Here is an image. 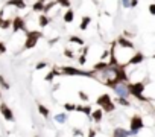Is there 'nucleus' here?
I'll list each match as a JSON object with an SVG mask.
<instances>
[{
  "label": "nucleus",
  "instance_id": "1",
  "mask_svg": "<svg viewBox=\"0 0 155 137\" xmlns=\"http://www.w3.org/2000/svg\"><path fill=\"white\" fill-rule=\"evenodd\" d=\"M144 82H128V90H129V95L134 96L135 99L141 100V102H148V98H144L143 91H144Z\"/></svg>",
  "mask_w": 155,
  "mask_h": 137
},
{
  "label": "nucleus",
  "instance_id": "2",
  "mask_svg": "<svg viewBox=\"0 0 155 137\" xmlns=\"http://www.w3.org/2000/svg\"><path fill=\"white\" fill-rule=\"evenodd\" d=\"M96 105H99L104 110V113H111L116 110V104L111 100V96L108 93H102L97 99H96Z\"/></svg>",
  "mask_w": 155,
  "mask_h": 137
},
{
  "label": "nucleus",
  "instance_id": "3",
  "mask_svg": "<svg viewBox=\"0 0 155 137\" xmlns=\"http://www.w3.org/2000/svg\"><path fill=\"white\" fill-rule=\"evenodd\" d=\"M61 73L62 75H70V76H87V78H96L93 72H87L82 69H76V67H70V66H64L61 67Z\"/></svg>",
  "mask_w": 155,
  "mask_h": 137
},
{
  "label": "nucleus",
  "instance_id": "4",
  "mask_svg": "<svg viewBox=\"0 0 155 137\" xmlns=\"http://www.w3.org/2000/svg\"><path fill=\"white\" fill-rule=\"evenodd\" d=\"M41 37H43V32H40V31H26L24 49H34Z\"/></svg>",
  "mask_w": 155,
  "mask_h": 137
},
{
  "label": "nucleus",
  "instance_id": "5",
  "mask_svg": "<svg viewBox=\"0 0 155 137\" xmlns=\"http://www.w3.org/2000/svg\"><path fill=\"white\" fill-rule=\"evenodd\" d=\"M143 128H144L143 117L139 116V114L132 116L131 121H129V134H131V136H137V134H139V131L143 130Z\"/></svg>",
  "mask_w": 155,
  "mask_h": 137
},
{
  "label": "nucleus",
  "instance_id": "6",
  "mask_svg": "<svg viewBox=\"0 0 155 137\" xmlns=\"http://www.w3.org/2000/svg\"><path fill=\"white\" fill-rule=\"evenodd\" d=\"M113 90L116 91L117 98H125V99H128V98L131 96V95H129V90H128V84H117V85L113 87Z\"/></svg>",
  "mask_w": 155,
  "mask_h": 137
},
{
  "label": "nucleus",
  "instance_id": "7",
  "mask_svg": "<svg viewBox=\"0 0 155 137\" xmlns=\"http://www.w3.org/2000/svg\"><path fill=\"white\" fill-rule=\"evenodd\" d=\"M0 113H2V116L5 117V121H9V122H14L15 121L12 110L9 108L6 104H0Z\"/></svg>",
  "mask_w": 155,
  "mask_h": 137
},
{
  "label": "nucleus",
  "instance_id": "8",
  "mask_svg": "<svg viewBox=\"0 0 155 137\" xmlns=\"http://www.w3.org/2000/svg\"><path fill=\"white\" fill-rule=\"evenodd\" d=\"M12 31L18 32V31H24L26 32V23L21 17H14L12 18Z\"/></svg>",
  "mask_w": 155,
  "mask_h": 137
},
{
  "label": "nucleus",
  "instance_id": "9",
  "mask_svg": "<svg viewBox=\"0 0 155 137\" xmlns=\"http://www.w3.org/2000/svg\"><path fill=\"white\" fill-rule=\"evenodd\" d=\"M144 61V55H143V52H135L132 57L129 58V61H128L126 64L128 66H137V64H140V62H143Z\"/></svg>",
  "mask_w": 155,
  "mask_h": 137
},
{
  "label": "nucleus",
  "instance_id": "10",
  "mask_svg": "<svg viewBox=\"0 0 155 137\" xmlns=\"http://www.w3.org/2000/svg\"><path fill=\"white\" fill-rule=\"evenodd\" d=\"M116 43L120 46V47H123V49H134V43L131 40L125 38V37H119Z\"/></svg>",
  "mask_w": 155,
  "mask_h": 137
},
{
  "label": "nucleus",
  "instance_id": "11",
  "mask_svg": "<svg viewBox=\"0 0 155 137\" xmlns=\"http://www.w3.org/2000/svg\"><path fill=\"white\" fill-rule=\"evenodd\" d=\"M102 117H104V110L102 108L93 110V113H91V116H90V119H91V121H94L96 123H99L100 121H102Z\"/></svg>",
  "mask_w": 155,
  "mask_h": 137
},
{
  "label": "nucleus",
  "instance_id": "12",
  "mask_svg": "<svg viewBox=\"0 0 155 137\" xmlns=\"http://www.w3.org/2000/svg\"><path fill=\"white\" fill-rule=\"evenodd\" d=\"M6 6H14L17 9H24L26 8V2L24 0H8Z\"/></svg>",
  "mask_w": 155,
  "mask_h": 137
},
{
  "label": "nucleus",
  "instance_id": "13",
  "mask_svg": "<svg viewBox=\"0 0 155 137\" xmlns=\"http://www.w3.org/2000/svg\"><path fill=\"white\" fill-rule=\"evenodd\" d=\"M58 75H62V73H61V70H58V67H56V66H55V67H53V69L47 73V75H46V78H44V79L47 81V82H53V78H55V76H58Z\"/></svg>",
  "mask_w": 155,
  "mask_h": 137
},
{
  "label": "nucleus",
  "instance_id": "14",
  "mask_svg": "<svg viewBox=\"0 0 155 137\" xmlns=\"http://www.w3.org/2000/svg\"><path fill=\"white\" fill-rule=\"evenodd\" d=\"M76 111L79 113H84L85 116H91V113H93V108H91V105H76Z\"/></svg>",
  "mask_w": 155,
  "mask_h": 137
},
{
  "label": "nucleus",
  "instance_id": "15",
  "mask_svg": "<svg viewBox=\"0 0 155 137\" xmlns=\"http://www.w3.org/2000/svg\"><path fill=\"white\" fill-rule=\"evenodd\" d=\"M129 131L125 130V128H116V130L113 131V136L111 137H129Z\"/></svg>",
  "mask_w": 155,
  "mask_h": 137
},
{
  "label": "nucleus",
  "instance_id": "16",
  "mask_svg": "<svg viewBox=\"0 0 155 137\" xmlns=\"http://www.w3.org/2000/svg\"><path fill=\"white\" fill-rule=\"evenodd\" d=\"M73 20H75V11L70 8L66 11V14H64V22L66 23H73Z\"/></svg>",
  "mask_w": 155,
  "mask_h": 137
},
{
  "label": "nucleus",
  "instance_id": "17",
  "mask_svg": "<svg viewBox=\"0 0 155 137\" xmlns=\"http://www.w3.org/2000/svg\"><path fill=\"white\" fill-rule=\"evenodd\" d=\"M44 0H36V2L32 5V11L34 12H43V9H44Z\"/></svg>",
  "mask_w": 155,
  "mask_h": 137
},
{
  "label": "nucleus",
  "instance_id": "18",
  "mask_svg": "<svg viewBox=\"0 0 155 137\" xmlns=\"http://www.w3.org/2000/svg\"><path fill=\"white\" fill-rule=\"evenodd\" d=\"M90 23H91V17H88V15L82 17V20H81V24H79V29H81V31H85L87 27L90 26Z\"/></svg>",
  "mask_w": 155,
  "mask_h": 137
},
{
  "label": "nucleus",
  "instance_id": "19",
  "mask_svg": "<svg viewBox=\"0 0 155 137\" xmlns=\"http://www.w3.org/2000/svg\"><path fill=\"white\" fill-rule=\"evenodd\" d=\"M36 105H38V111H40V114H41L43 117L47 119V117L50 116V111H49V108L46 107V105H43V104H36Z\"/></svg>",
  "mask_w": 155,
  "mask_h": 137
},
{
  "label": "nucleus",
  "instance_id": "20",
  "mask_svg": "<svg viewBox=\"0 0 155 137\" xmlns=\"http://www.w3.org/2000/svg\"><path fill=\"white\" fill-rule=\"evenodd\" d=\"M49 23H50V18L46 15V14H41L40 18H38V24H40V27H46Z\"/></svg>",
  "mask_w": 155,
  "mask_h": 137
},
{
  "label": "nucleus",
  "instance_id": "21",
  "mask_svg": "<svg viewBox=\"0 0 155 137\" xmlns=\"http://www.w3.org/2000/svg\"><path fill=\"white\" fill-rule=\"evenodd\" d=\"M55 122H56V123H66V122H67V114H66V113H58V114H55Z\"/></svg>",
  "mask_w": 155,
  "mask_h": 137
},
{
  "label": "nucleus",
  "instance_id": "22",
  "mask_svg": "<svg viewBox=\"0 0 155 137\" xmlns=\"http://www.w3.org/2000/svg\"><path fill=\"white\" fill-rule=\"evenodd\" d=\"M69 41L70 43H75V44H78V46H84L85 44V41L81 38V37H78V35H71L70 38H69Z\"/></svg>",
  "mask_w": 155,
  "mask_h": 137
},
{
  "label": "nucleus",
  "instance_id": "23",
  "mask_svg": "<svg viewBox=\"0 0 155 137\" xmlns=\"http://www.w3.org/2000/svg\"><path fill=\"white\" fill-rule=\"evenodd\" d=\"M0 27H2V29H9V27H12V20L11 18H3V20L0 22Z\"/></svg>",
  "mask_w": 155,
  "mask_h": 137
},
{
  "label": "nucleus",
  "instance_id": "24",
  "mask_svg": "<svg viewBox=\"0 0 155 137\" xmlns=\"http://www.w3.org/2000/svg\"><path fill=\"white\" fill-rule=\"evenodd\" d=\"M87 52H88V47L85 46V47H84V53H81V57L78 58L81 66H85V62H87Z\"/></svg>",
  "mask_w": 155,
  "mask_h": 137
},
{
  "label": "nucleus",
  "instance_id": "25",
  "mask_svg": "<svg viewBox=\"0 0 155 137\" xmlns=\"http://www.w3.org/2000/svg\"><path fill=\"white\" fill-rule=\"evenodd\" d=\"M59 6H62V8H67V9H70L71 8V3H70V0H55Z\"/></svg>",
  "mask_w": 155,
  "mask_h": 137
},
{
  "label": "nucleus",
  "instance_id": "26",
  "mask_svg": "<svg viewBox=\"0 0 155 137\" xmlns=\"http://www.w3.org/2000/svg\"><path fill=\"white\" fill-rule=\"evenodd\" d=\"M55 5H56V2H55V0H53V2H49V3H46V5H44V9H43V14H46V15H47V12L50 11V9H52Z\"/></svg>",
  "mask_w": 155,
  "mask_h": 137
},
{
  "label": "nucleus",
  "instance_id": "27",
  "mask_svg": "<svg viewBox=\"0 0 155 137\" xmlns=\"http://www.w3.org/2000/svg\"><path fill=\"white\" fill-rule=\"evenodd\" d=\"M116 102H117L119 105H123V107H129V105H131V102H129L128 99H125V98H117Z\"/></svg>",
  "mask_w": 155,
  "mask_h": 137
},
{
  "label": "nucleus",
  "instance_id": "28",
  "mask_svg": "<svg viewBox=\"0 0 155 137\" xmlns=\"http://www.w3.org/2000/svg\"><path fill=\"white\" fill-rule=\"evenodd\" d=\"M64 110H66V111H76V104L66 102V104H64Z\"/></svg>",
  "mask_w": 155,
  "mask_h": 137
},
{
  "label": "nucleus",
  "instance_id": "29",
  "mask_svg": "<svg viewBox=\"0 0 155 137\" xmlns=\"http://www.w3.org/2000/svg\"><path fill=\"white\" fill-rule=\"evenodd\" d=\"M0 87H2L3 90H9V84L6 82V79H5L2 75H0Z\"/></svg>",
  "mask_w": 155,
  "mask_h": 137
},
{
  "label": "nucleus",
  "instance_id": "30",
  "mask_svg": "<svg viewBox=\"0 0 155 137\" xmlns=\"http://www.w3.org/2000/svg\"><path fill=\"white\" fill-rule=\"evenodd\" d=\"M78 96H79V99H81V100H84V102H87V100H88V95L85 93V91H82V90H81V91H78Z\"/></svg>",
  "mask_w": 155,
  "mask_h": 137
},
{
  "label": "nucleus",
  "instance_id": "31",
  "mask_svg": "<svg viewBox=\"0 0 155 137\" xmlns=\"http://www.w3.org/2000/svg\"><path fill=\"white\" fill-rule=\"evenodd\" d=\"M44 67H47V62H46V61H41V62H38V64L35 66V70H43Z\"/></svg>",
  "mask_w": 155,
  "mask_h": 137
},
{
  "label": "nucleus",
  "instance_id": "32",
  "mask_svg": "<svg viewBox=\"0 0 155 137\" xmlns=\"http://www.w3.org/2000/svg\"><path fill=\"white\" fill-rule=\"evenodd\" d=\"M106 58H109V50H104L102 55H100V61H106Z\"/></svg>",
  "mask_w": 155,
  "mask_h": 137
},
{
  "label": "nucleus",
  "instance_id": "33",
  "mask_svg": "<svg viewBox=\"0 0 155 137\" xmlns=\"http://www.w3.org/2000/svg\"><path fill=\"white\" fill-rule=\"evenodd\" d=\"M64 55H66L67 58H73V57H75V53H73V50H70V49H66V50H64Z\"/></svg>",
  "mask_w": 155,
  "mask_h": 137
},
{
  "label": "nucleus",
  "instance_id": "34",
  "mask_svg": "<svg viewBox=\"0 0 155 137\" xmlns=\"http://www.w3.org/2000/svg\"><path fill=\"white\" fill-rule=\"evenodd\" d=\"M120 3L123 5V8H131V0H120Z\"/></svg>",
  "mask_w": 155,
  "mask_h": 137
},
{
  "label": "nucleus",
  "instance_id": "35",
  "mask_svg": "<svg viewBox=\"0 0 155 137\" xmlns=\"http://www.w3.org/2000/svg\"><path fill=\"white\" fill-rule=\"evenodd\" d=\"M149 14L151 15H155V3H151L149 5Z\"/></svg>",
  "mask_w": 155,
  "mask_h": 137
},
{
  "label": "nucleus",
  "instance_id": "36",
  "mask_svg": "<svg viewBox=\"0 0 155 137\" xmlns=\"http://www.w3.org/2000/svg\"><path fill=\"white\" fill-rule=\"evenodd\" d=\"M5 52H6V46H5V43L0 41V55H3Z\"/></svg>",
  "mask_w": 155,
  "mask_h": 137
},
{
  "label": "nucleus",
  "instance_id": "37",
  "mask_svg": "<svg viewBox=\"0 0 155 137\" xmlns=\"http://www.w3.org/2000/svg\"><path fill=\"white\" fill-rule=\"evenodd\" d=\"M88 137H96V130L94 128H90L88 130Z\"/></svg>",
  "mask_w": 155,
  "mask_h": 137
},
{
  "label": "nucleus",
  "instance_id": "38",
  "mask_svg": "<svg viewBox=\"0 0 155 137\" xmlns=\"http://www.w3.org/2000/svg\"><path fill=\"white\" fill-rule=\"evenodd\" d=\"M122 37H125V38H128V37H131V38H132V37H134V34L132 32H129V31H123V35Z\"/></svg>",
  "mask_w": 155,
  "mask_h": 137
},
{
  "label": "nucleus",
  "instance_id": "39",
  "mask_svg": "<svg viewBox=\"0 0 155 137\" xmlns=\"http://www.w3.org/2000/svg\"><path fill=\"white\" fill-rule=\"evenodd\" d=\"M139 5V0H131V8H135Z\"/></svg>",
  "mask_w": 155,
  "mask_h": 137
},
{
  "label": "nucleus",
  "instance_id": "40",
  "mask_svg": "<svg viewBox=\"0 0 155 137\" xmlns=\"http://www.w3.org/2000/svg\"><path fill=\"white\" fill-rule=\"evenodd\" d=\"M56 41H59V37H56V38H52V40H50V41H49V44H50V46H52V44H53V43H56Z\"/></svg>",
  "mask_w": 155,
  "mask_h": 137
},
{
  "label": "nucleus",
  "instance_id": "41",
  "mask_svg": "<svg viewBox=\"0 0 155 137\" xmlns=\"http://www.w3.org/2000/svg\"><path fill=\"white\" fill-rule=\"evenodd\" d=\"M73 134H75V136H82V133L79 130H73Z\"/></svg>",
  "mask_w": 155,
  "mask_h": 137
},
{
  "label": "nucleus",
  "instance_id": "42",
  "mask_svg": "<svg viewBox=\"0 0 155 137\" xmlns=\"http://www.w3.org/2000/svg\"><path fill=\"white\" fill-rule=\"evenodd\" d=\"M2 15H3V11H2V12H0V22H2V20H3V17H2Z\"/></svg>",
  "mask_w": 155,
  "mask_h": 137
},
{
  "label": "nucleus",
  "instance_id": "43",
  "mask_svg": "<svg viewBox=\"0 0 155 137\" xmlns=\"http://www.w3.org/2000/svg\"><path fill=\"white\" fill-rule=\"evenodd\" d=\"M0 99H2V91H0Z\"/></svg>",
  "mask_w": 155,
  "mask_h": 137
},
{
  "label": "nucleus",
  "instance_id": "44",
  "mask_svg": "<svg viewBox=\"0 0 155 137\" xmlns=\"http://www.w3.org/2000/svg\"><path fill=\"white\" fill-rule=\"evenodd\" d=\"M152 58H154V60H155V55H154V57H152Z\"/></svg>",
  "mask_w": 155,
  "mask_h": 137
},
{
  "label": "nucleus",
  "instance_id": "45",
  "mask_svg": "<svg viewBox=\"0 0 155 137\" xmlns=\"http://www.w3.org/2000/svg\"><path fill=\"white\" fill-rule=\"evenodd\" d=\"M35 137H38V136H35Z\"/></svg>",
  "mask_w": 155,
  "mask_h": 137
}]
</instances>
